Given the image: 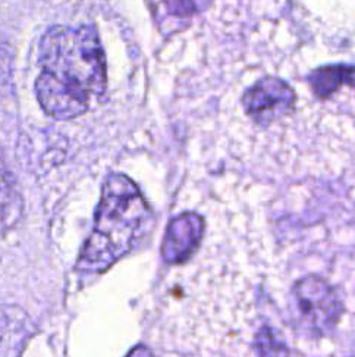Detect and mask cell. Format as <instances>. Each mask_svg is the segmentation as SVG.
Wrapping results in <instances>:
<instances>
[{
    "label": "cell",
    "instance_id": "obj_1",
    "mask_svg": "<svg viewBox=\"0 0 355 357\" xmlns=\"http://www.w3.org/2000/svg\"><path fill=\"white\" fill-rule=\"evenodd\" d=\"M37 100L54 119L84 115L106 91V56L97 31L84 25L52 26L40 41Z\"/></svg>",
    "mask_w": 355,
    "mask_h": 357
},
{
    "label": "cell",
    "instance_id": "obj_2",
    "mask_svg": "<svg viewBox=\"0 0 355 357\" xmlns=\"http://www.w3.org/2000/svg\"><path fill=\"white\" fill-rule=\"evenodd\" d=\"M148 216V203L136 184L127 175L112 174L103 185L94 228L79 256L78 269L103 272L111 268L131 250Z\"/></svg>",
    "mask_w": 355,
    "mask_h": 357
},
{
    "label": "cell",
    "instance_id": "obj_3",
    "mask_svg": "<svg viewBox=\"0 0 355 357\" xmlns=\"http://www.w3.org/2000/svg\"><path fill=\"white\" fill-rule=\"evenodd\" d=\"M292 294L299 321L313 334H329L342 317V301L336 288L317 275L295 282Z\"/></svg>",
    "mask_w": 355,
    "mask_h": 357
},
{
    "label": "cell",
    "instance_id": "obj_4",
    "mask_svg": "<svg viewBox=\"0 0 355 357\" xmlns=\"http://www.w3.org/2000/svg\"><path fill=\"white\" fill-rule=\"evenodd\" d=\"M242 105L247 115L260 126L288 115L295 105V93L278 77H265L245 91Z\"/></svg>",
    "mask_w": 355,
    "mask_h": 357
},
{
    "label": "cell",
    "instance_id": "obj_5",
    "mask_svg": "<svg viewBox=\"0 0 355 357\" xmlns=\"http://www.w3.org/2000/svg\"><path fill=\"white\" fill-rule=\"evenodd\" d=\"M204 219L187 212L173 218L161 244V256L168 265H184L196 255L204 236Z\"/></svg>",
    "mask_w": 355,
    "mask_h": 357
},
{
    "label": "cell",
    "instance_id": "obj_6",
    "mask_svg": "<svg viewBox=\"0 0 355 357\" xmlns=\"http://www.w3.org/2000/svg\"><path fill=\"white\" fill-rule=\"evenodd\" d=\"M22 215V197L17 181L0 152V237L13 228Z\"/></svg>",
    "mask_w": 355,
    "mask_h": 357
},
{
    "label": "cell",
    "instance_id": "obj_7",
    "mask_svg": "<svg viewBox=\"0 0 355 357\" xmlns=\"http://www.w3.org/2000/svg\"><path fill=\"white\" fill-rule=\"evenodd\" d=\"M310 87L319 99H329L344 84L355 86V66L331 65L322 66L308 77Z\"/></svg>",
    "mask_w": 355,
    "mask_h": 357
},
{
    "label": "cell",
    "instance_id": "obj_8",
    "mask_svg": "<svg viewBox=\"0 0 355 357\" xmlns=\"http://www.w3.org/2000/svg\"><path fill=\"white\" fill-rule=\"evenodd\" d=\"M212 0H150L155 10H160L172 18H191L206 10Z\"/></svg>",
    "mask_w": 355,
    "mask_h": 357
},
{
    "label": "cell",
    "instance_id": "obj_9",
    "mask_svg": "<svg viewBox=\"0 0 355 357\" xmlns=\"http://www.w3.org/2000/svg\"><path fill=\"white\" fill-rule=\"evenodd\" d=\"M257 353H258V357H282L283 356V344L267 326H265L257 335Z\"/></svg>",
    "mask_w": 355,
    "mask_h": 357
},
{
    "label": "cell",
    "instance_id": "obj_10",
    "mask_svg": "<svg viewBox=\"0 0 355 357\" xmlns=\"http://www.w3.org/2000/svg\"><path fill=\"white\" fill-rule=\"evenodd\" d=\"M127 357H156L153 350H150L147 346H136L134 347Z\"/></svg>",
    "mask_w": 355,
    "mask_h": 357
}]
</instances>
